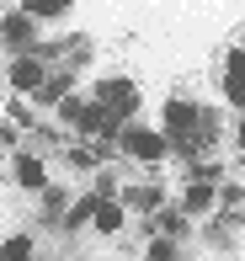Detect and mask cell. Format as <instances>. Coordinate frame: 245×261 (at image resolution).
Returning <instances> with one entry per match:
<instances>
[{
  "label": "cell",
  "mask_w": 245,
  "mask_h": 261,
  "mask_svg": "<svg viewBox=\"0 0 245 261\" xmlns=\"http://www.w3.org/2000/svg\"><path fill=\"white\" fill-rule=\"evenodd\" d=\"M118 224H123V203H112V197H96V229H118Z\"/></svg>",
  "instance_id": "8992f818"
},
{
  "label": "cell",
  "mask_w": 245,
  "mask_h": 261,
  "mask_svg": "<svg viewBox=\"0 0 245 261\" xmlns=\"http://www.w3.org/2000/svg\"><path fill=\"white\" fill-rule=\"evenodd\" d=\"M11 86L16 91H43L48 86V80H43V64L38 59H16V64H11Z\"/></svg>",
  "instance_id": "277c9868"
},
{
  "label": "cell",
  "mask_w": 245,
  "mask_h": 261,
  "mask_svg": "<svg viewBox=\"0 0 245 261\" xmlns=\"http://www.w3.org/2000/svg\"><path fill=\"white\" fill-rule=\"evenodd\" d=\"M240 149H245V123H240Z\"/></svg>",
  "instance_id": "4fadbf2b"
},
{
  "label": "cell",
  "mask_w": 245,
  "mask_h": 261,
  "mask_svg": "<svg viewBox=\"0 0 245 261\" xmlns=\"http://www.w3.org/2000/svg\"><path fill=\"white\" fill-rule=\"evenodd\" d=\"M128 203H133V208H155V192H149V187H139V192H128Z\"/></svg>",
  "instance_id": "8fae6325"
},
{
  "label": "cell",
  "mask_w": 245,
  "mask_h": 261,
  "mask_svg": "<svg viewBox=\"0 0 245 261\" xmlns=\"http://www.w3.org/2000/svg\"><path fill=\"white\" fill-rule=\"evenodd\" d=\"M75 0H27V11L32 16H59V11H69Z\"/></svg>",
  "instance_id": "9c48e42d"
},
{
  "label": "cell",
  "mask_w": 245,
  "mask_h": 261,
  "mask_svg": "<svg viewBox=\"0 0 245 261\" xmlns=\"http://www.w3.org/2000/svg\"><path fill=\"white\" fill-rule=\"evenodd\" d=\"M96 101H107L118 117H128V112L139 107V91H133V80L118 75V80H101V86H96Z\"/></svg>",
  "instance_id": "3957f363"
},
{
  "label": "cell",
  "mask_w": 245,
  "mask_h": 261,
  "mask_svg": "<svg viewBox=\"0 0 245 261\" xmlns=\"http://www.w3.org/2000/svg\"><path fill=\"white\" fill-rule=\"evenodd\" d=\"M6 251H11V256H32V240H27V234H16V240L6 245Z\"/></svg>",
  "instance_id": "7c38bea8"
},
{
  "label": "cell",
  "mask_w": 245,
  "mask_h": 261,
  "mask_svg": "<svg viewBox=\"0 0 245 261\" xmlns=\"http://www.w3.org/2000/svg\"><path fill=\"white\" fill-rule=\"evenodd\" d=\"M229 80H245V48H235L224 59V86H229Z\"/></svg>",
  "instance_id": "30bf717a"
},
{
  "label": "cell",
  "mask_w": 245,
  "mask_h": 261,
  "mask_svg": "<svg viewBox=\"0 0 245 261\" xmlns=\"http://www.w3.org/2000/svg\"><path fill=\"white\" fill-rule=\"evenodd\" d=\"M27 38H32V16H21V11H11V16H6V43L16 48V43H27Z\"/></svg>",
  "instance_id": "ba28073f"
},
{
  "label": "cell",
  "mask_w": 245,
  "mask_h": 261,
  "mask_svg": "<svg viewBox=\"0 0 245 261\" xmlns=\"http://www.w3.org/2000/svg\"><path fill=\"white\" fill-rule=\"evenodd\" d=\"M16 181L38 192V187L48 181V176H43V160H38V155H16Z\"/></svg>",
  "instance_id": "5b68a950"
},
{
  "label": "cell",
  "mask_w": 245,
  "mask_h": 261,
  "mask_svg": "<svg viewBox=\"0 0 245 261\" xmlns=\"http://www.w3.org/2000/svg\"><path fill=\"white\" fill-rule=\"evenodd\" d=\"M166 134H176L186 149H208V139H213V117H208L203 107H192V101H171L166 107Z\"/></svg>",
  "instance_id": "6da1fadb"
},
{
  "label": "cell",
  "mask_w": 245,
  "mask_h": 261,
  "mask_svg": "<svg viewBox=\"0 0 245 261\" xmlns=\"http://www.w3.org/2000/svg\"><path fill=\"white\" fill-rule=\"evenodd\" d=\"M203 208H213V181H192L186 187V213H203Z\"/></svg>",
  "instance_id": "52a82bcc"
},
{
  "label": "cell",
  "mask_w": 245,
  "mask_h": 261,
  "mask_svg": "<svg viewBox=\"0 0 245 261\" xmlns=\"http://www.w3.org/2000/svg\"><path fill=\"white\" fill-rule=\"evenodd\" d=\"M118 139H123V149L133 160H160L166 155V134H155V128H123Z\"/></svg>",
  "instance_id": "7a4b0ae2"
}]
</instances>
